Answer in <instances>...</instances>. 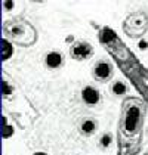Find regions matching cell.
<instances>
[{
  "instance_id": "2",
  "label": "cell",
  "mask_w": 148,
  "mask_h": 155,
  "mask_svg": "<svg viewBox=\"0 0 148 155\" xmlns=\"http://www.w3.org/2000/svg\"><path fill=\"white\" fill-rule=\"evenodd\" d=\"M145 120V104L139 97H126L122 104V114L119 123V134L124 140H141Z\"/></svg>"
},
{
  "instance_id": "4",
  "label": "cell",
  "mask_w": 148,
  "mask_h": 155,
  "mask_svg": "<svg viewBox=\"0 0 148 155\" xmlns=\"http://www.w3.org/2000/svg\"><path fill=\"white\" fill-rule=\"evenodd\" d=\"M123 33L130 38H141L148 31V15L145 12H132L123 19Z\"/></svg>"
},
{
  "instance_id": "12",
  "label": "cell",
  "mask_w": 148,
  "mask_h": 155,
  "mask_svg": "<svg viewBox=\"0 0 148 155\" xmlns=\"http://www.w3.org/2000/svg\"><path fill=\"white\" fill-rule=\"evenodd\" d=\"M114 140V137H113V134L111 133H102L101 136H99V140H98V146L101 149H108L111 146V143Z\"/></svg>"
},
{
  "instance_id": "10",
  "label": "cell",
  "mask_w": 148,
  "mask_h": 155,
  "mask_svg": "<svg viewBox=\"0 0 148 155\" xmlns=\"http://www.w3.org/2000/svg\"><path fill=\"white\" fill-rule=\"evenodd\" d=\"M110 92L113 96H124L129 92V86L123 80H114L110 84Z\"/></svg>"
},
{
  "instance_id": "11",
  "label": "cell",
  "mask_w": 148,
  "mask_h": 155,
  "mask_svg": "<svg viewBox=\"0 0 148 155\" xmlns=\"http://www.w3.org/2000/svg\"><path fill=\"white\" fill-rule=\"evenodd\" d=\"M13 55L12 43L8 41L5 37L2 38V61H8Z\"/></svg>"
},
{
  "instance_id": "16",
  "label": "cell",
  "mask_w": 148,
  "mask_h": 155,
  "mask_svg": "<svg viewBox=\"0 0 148 155\" xmlns=\"http://www.w3.org/2000/svg\"><path fill=\"white\" fill-rule=\"evenodd\" d=\"M2 86H3V96H8L9 93H11V86L8 87V83L3 80V83H2Z\"/></svg>"
},
{
  "instance_id": "14",
  "label": "cell",
  "mask_w": 148,
  "mask_h": 155,
  "mask_svg": "<svg viewBox=\"0 0 148 155\" xmlns=\"http://www.w3.org/2000/svg\"><path fill=\"white\" fill-rule=\"evenodd\" d=\"M3 8H5V11H12L13 2H11V0H5V2H3Z\"/></svg>"
},
{
  "instance_id": "1",
  "label": "cell",
  "mask_w": 148,
  "mask_h": 155,
  "mask_svg": "<svg viewBox=\"0 0 148 155\" xmlns=\"http://www.w3.org/2000/svg\"><path fill=\"white\" fill-rule=\"evenodd\" d=\"M98 40L105 48V50L114 58L119 68L132 81L135 89L141 93L148 105V70L136 59L132 50L124 45L120 40V37L117 36V33L111 30L110 27L104 25L99 28Z\"/></svg>"
},
{
  "instance_id": "15",
  "label": "cell",
  "mask_w": 148,
  "mask_h": 155,
  "mask_svg": "<svg viewBox=\"0 0 148 155\" xmlns=\"http://www.w3.org/2000/svg\"><path fill=\"white\" fill-rule=\"evenodd\" d=\"M138 48L141 49V50H147L148 49V41L147 40H144V38H141L139 43H138Z\"/></svg>"
},
{
  "instance_id": "5",
  "label": "cell",
  "mask_w": 148,
  "mask_h": 155,
  "mask_svg": "<svg viewBox=\"0 0 148 155\" xmlns=\"http://www.w3.org/2000/svg\"><path fill=\"white\" fill-rule=\"evenodd\" d=\"M93 46L86 40H76L70 46V58L77 62H85L93 56Z\"/></svg>"
},
{
  "instance_id": "3",
  "label": "cell",
  "mask_w": 148,
  "mask_h": 155,
  "mask_svg": "<svg viewBox=\"0 0 148 155\" xmlns=\"http://www.w3.org/2000/svg\"><path fill=\"white\" fill-rule=\"evenodd\" d=\"M3 36L8 41H11L21 48H30L36 45L37 30L36 27L22 16H15L3 22Z\"/></svg>"
},
{
  "instance_id": "6",
  "label": "cell",
  "mask_w": 148,
  "mask_h": 155,
  "mask_svg": "<svg viewBox=\"0 0 148 155\" xmlns=\"http://www.w3.org/2000/svg\"><path fill=\"white\" fill-rule=\"evenodd\" d=\"M114 75V67L110 61L98 59L92 67V77L98 83H108Z\"/></svg>"
},
{
  "instance_id": "8",
  "label": "cell",
  "mask_w": 148,
  "mask_h": 155,
  "mask_svg": "<svg viewBox=\"0 0 148 155\" xmlns=\"http://www.w3.org/2000/svg\"><path fill=\"white\" fill-rule=\"evenodd\" d=\"M45 65L48 70H59L64 62H65V56L59 50H50L45 55Z\"/></svg>"
},
{
  "instance_id": "13",
  "label": "cell",
  "mask_w": 148,
  "mask_h": 155,
  "mask_svg": "<svg viewBox=\"0 0 148 155\" xmlns=\"http://www.w3.org/2000/svg\"><path fill=\"white\" fill-rule=\"evenodd\" d=\"M2 130H3V139L11 137V136H12V133H13L12 126H9V127H8V121H6L5 117H3V121H2Z\"/></svg>"
},
{
  "instance_id": "17",
  "label": "cell",
  "mask_w": 148,
  "mask_h": 155,
  "mask_svg": "<svg viewBox=\"0 0 148 155\" xmlns=\"http://www.w3.org/2000/svg\"><path fill=\"white\" fill-rule=\"evenodd\" d=\"M33 155H49V154H46V152H34Z\"/></svg>"
},
{
  "instance_id": "9",
  "label": "cell",
  "mask_w": 148,
  "mask_h": 155,
  "mask_svg": "<svg viewBox=\"0 0 148 155\" xmlns=\"http://www.w3.org/2000/svg\"><path fill=\"white\" fill-rule=\"evenodd\" d=\"M98 131V121L93 117H85L79 123V133L85 137L93 136Z\"/></svg>"
},
{
  "instance_id": "7",
  "label": "cell",
  "mask_w": 148,
  "mask_h": 155,
  "mask_svg": "<svg viewBox=\"0 0 148 155\" xmlns=\"http://www.w3.org/2000/svg\"><path fill=\"white\" fill-rule=\"evenodd\" d=\"M80 97H82V102L86 107H96V105H99V102H101V92L95 86L87 84V86H85L82 89Z\"/></svg>"
}]
</instances>
